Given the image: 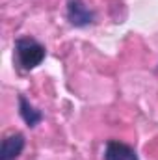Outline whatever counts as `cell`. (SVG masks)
<instances>
[{"label": "cell", "instance_id": "6da1fadb", "mask_svg": "<svg viewBox=\"0 0 158 160\" xmlns=\"http://www.w3.org/2000/svg\"><path fill=\"white\" fill-rule=\"evenodd\" d=\"M15 54H17V63L30 71V69H36L41 62L45 60V47L37 43L34 38L30 36H24V38H19L15 41Z\"/></svg>", "mask_w": 158, "mask_h": 160}, {"label": "cell", "instance_id": "7a4b0ae2", "mask_svg": "<svg viewBox=\"0 0 158 160\" xmlns=\"http://www.w3.org/2000/svg\"><path fill=\"white\" fill-rule=\"evenodd\" d=\"M24 149V136L21 132L9 134L2 140V147H0V160H17L19 155Z\"/></svg>", "mask_w": 158, "mask_h": 160}, {"label": "cell", "instance_id": "3957f363", "mask_svg": "<svg viewBox=\"0 0 158 160\" xmlns=\"http://www.w3.org/2000/svg\"><path fill=\"white\" fill-rule=\"evenodd\" d=\"M104 160H140L134 147L123 143V142H116V140H110L106 143V149H104Z\"/></svg>", "mask_w": 158, "mask_h": 160}, {"label": "cell", "instance_id": "277c9868", "mask_svg": "<svg viewBox=\"0 0 158 160\" xmlns=\"http://www.w3.org/2000/svg\"><path fill=\"white\" fill-rule=\"evenodd\" d=\"M67 17L73 26H87L93 22V11H89L80 0H71L67 8Z\"/></svg>", "mask_w": 158, "mask_h": 160}, {"label": "cell", "instance_id": "5b68a950", "mask_svg": "<svg viewBox=\"0 0 158 160\" xmlns=\"http://www.w3.org/2000/svg\"><path fill=\"white\" fill-rule=\"evenodd\" d=\"M19 112H21V118L24 119V123L28 127H36L43 119V114H41L37 108H34L30 104V101L24 95H19Z\"/></svg>", "mask_w": 158, "mask_h": 160}]
</instances>
